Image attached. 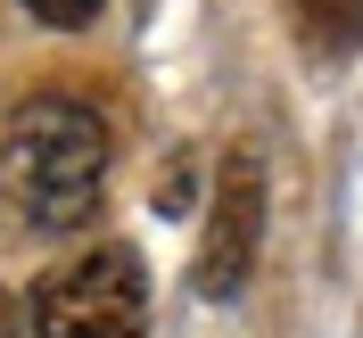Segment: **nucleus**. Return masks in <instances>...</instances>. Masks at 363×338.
Returning <instances> with one entry per match:
<instances>
[{
  "mask_svg": "<svg viewBox=\"0 0 363 338\" xmlns=\"http://www.w3.org/2000/svg\"><path fill=\"white\" fill-rule=\"evenodd\" d=\"M0 198L25 231H83L108 198V124L67 91L25 99L0 124Z\"/></svg>",
  "mask_w": 363,
  "mask_h": 338,
  "instance_id": "1",
  "label": "nucleus"
},
{
  "mask_svg": "<svg viewBox=\"0 0 363 338\" xmlns=\"http://www.w3.org/2000/svg\"><path fill=\"white\" fill-rule=\"evenodd\" d=\"M149 289L133 248H91L33 289V338H140Z\"/></svg>",
  "mask_w": 363,
  "mask_h": 338,
  "instance_id": "2",
  "label": "nucleus"
},
{
  "mask_svg": "<svg viewBox=\"0 0 363 338\" xmlns=\"http://www.w3.org/2000/svg\"><path fill=\"white\" fill-rule=\"evenodd\" d=\"M256 248H264V165H256V149H231L215 165V198H206V231H199V256H190V289L231 297L248 281Z\"/></svg>",
  "mask_w": 363,
  "mask_h": 338,
  "instance_id": "3",
  "label": "nucleus"
},
{
  "mask_svg": "<svg viewBox=\"0 0 363 338\" xmlns=\"http://www.w3.org/2000/svg\"><path fill=\"white\" fill-rule=\"evenodd\" d=\"M289 25L314 58H347L363 42V0H289Z\"/></svg>",
  "mask_w": 363,
  "mask_h": 338,
  "instance_id": "4",
  "label": "nucleus"
},
{
  "mask_svg": "<svg viewBox=\"0 0 363 338\" xmlns=\"http://www.w3.org/2000/svg\"><path fill=\"white\" fill-rule=\"evenodd\" d=\"M25 9H33L42 25H91L99 17V0H25Z\"/></svg>",
  "mask_w": 363,
  "mask_h": 338,
  "instance_id": "5",
  "label": "nucleus"
},
{
  "mask_svg": "<svg viewBox=\"0 0 363 338\" xmlns=\"http://www.w3.org/2000/svg\"><path fill=\"white\" fill-rule=\"evenodd\" d=\"M0 338H25V314H17V297L0 289Z\"/></svg>",
  "mask_w": 363,
  "mask_h": 338,
  "instance_id": "6",
  "label": "nucleus"
}]
</instances>
